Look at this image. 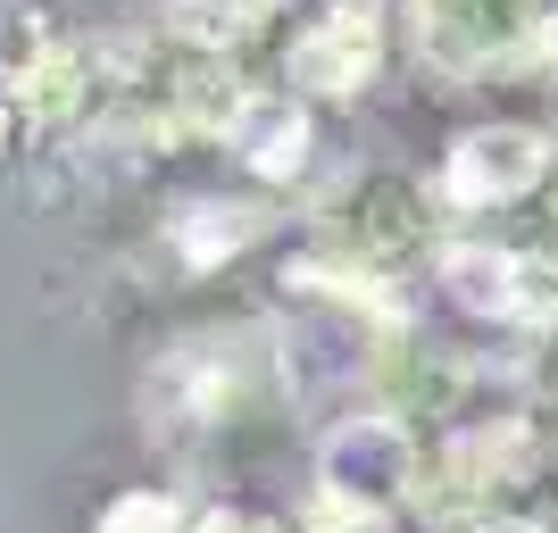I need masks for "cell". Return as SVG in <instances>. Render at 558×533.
Wrapping results in <instances>:
<instances>
[{
    "mask_svg": "<svg viewBox=\"0 0 558 533\" xmlns=\"http://www.w3.org/2000/svg\"><path fill=\"white\" fill-rule=\"evenodd\" d=\"M384 59V0H308L283 34V68L308 93H359Z\"/></svg>",
    "mask_w": 558,
    "mask_h": 533,
    "instance_id": "obj_2",
    "label": "cell"
},
{
    "mask_svg": "<svg viewBox=\"0 0 558 533\" xmlns=\"http://www.w3.org/2000/svg\"><path fill=\"white\" fill-rule=\"evenodd\" d=\"M542 43L534 0H417V50L450 75H500Z\"/></svg>",
    "mask_w": 558,
    "mask_h": 533,
    "instance_id": "obj_1",
    "label": "cell"
},
{
    "mask_svg": "<svg viewBox=\"0 0 558 533\" xmlns=\"http://www.w3.org/2000/svg\"><path fill=\"white\" fill-rule=\"evenodd\" d=\"M542 167H550V150H542L534 134L492 125V134H475V142H459V150H450V201H475V209L525 201V192L542 184Z\"/></svg>",
    "mask_w": 558,
    "mask_h": 533,
    "instance_id": "obj_3",
    "label": "cell"
}]
</instances>
